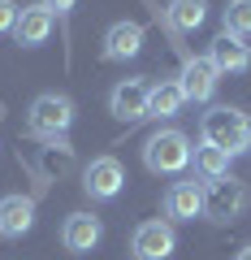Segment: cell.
Masks as SVG:
<instances>
[{
  "label": "cell",
  "instance_id": "cell-1",
  "mask_svg": "<svg viewBox=\"0 0 251 260\" xmlns=\"http://www.w3.org/2000/svg\"><path fill=\"white\" fill-rule=\"evenodd\" d=\"M74 117H78V109H74L69 95L44 91V95H35L30 109H26V135L39 139V143H61L69 135V126H74Z\"/></svg>",
  "mask_w": 251,
  "mask_h": 260
},
{
  "label": "cell",
  "instance_id": "cell-2",
  "mask_svg": "<svg viewBox=\"0 0 251 260\" xmlns=\"http://www.w3.org/2000/svg\"><path fill=\"white\" fill-rule=\"evenodd\" d=\"M199 135H204V143L238 156V152L251 148V117L242 109H234V104H212L199 117Z\"/></svg>",
  "mask_w": 251,
  "mask_h": 260
},
{
  "label": "cell",
  "instance_id": "cell-3",
  "mask_svg": "<svg viewBox=\"0 0 251 260\" xmlns=\"http://www.w3.org/2000/svg\"><path fill=\"white\" fill-rule=\"evenodd\" d=\"M191 156H195L191 139H186L182 130H173V126L152 130L148 139H143V165H148L152 174H182V169H191Z\"/></svg>",
  "mask_w": 251,
  "mask_h": 260
},
{
  "label": "cell",
  "instance_id": "cell-4",
  "mask_svg": "<svg viewBox=\"0 0 251 260\" xmlns=\"http://www.w3.org/2000/svg\"><path fill=\"white\" fill-rule=\"evenodd\" d=\"M247 213V186L238 178H217V182H204V217L217 225H230Z\"/></svg>",
  "mask_w": 251,
  "mask_h": 260
},
{
  "label": "cell",
  "instance_id": "cell-5",
  "mask_svg": "<svg viewBox=\"0 0 251 260\" xmlns=\"http://www.w3.org/2000/svg\"><path fill=\"white\" fill-rule=\"evenodd\" d=\"M121 186H126V169L117 156H95L83 165V191L91 200H117Z\"/></svg>",
  "mask_w": 251,
  "mask_h": 260
},
{
  "label": "cell",
  "instance_id": "cell-6",
  "mask_svg": "<svg viewBox=\"0 0 251 260\" xmlns=\"http://www.w3.org/2000/svg\"><path fill=\"white\" fill-rule=\"evenodd\" d=\"M177 247V230L173 221H143L130 239V251L134 260H169Z\"/></svg>",
  "mask_w": 251,
  "mask_h": 260
},
{
  "label": "cell",
  "instance_id": "cell-7",
  "mask_svg": "<svg viewBox=\"0 0 251 260\" xmlns=\"http://www.w3.org/2000/svg\"><path fill=\"white\" fill-rule=\"evenodd\" d=\"M217 83H221V74H217V65L208 56H191L182 65V74H177V87H182L186 104H208L217 95Z\"/></svg>",
  "mask_w": 251,
  "mask_h": 260
},
{
  "label": "cell",
  "instance_id": "cell-8",
  "mask_svg": "<svg viewBox=\"0 0 251 260\" xmlns=\"http://www.w3.org/2000/svg\"><path fill=\"white\" fill-rule=\"evenodd\" d=\"M148 91H152L148 78H121L109 91V113L117 121H143L148 117Z\"/></svg>",
  "mask_w": 251,
  "mask_h": 260
},
{
  "label": "cell",
  "instance_id": "cell-9",
  "mask_svg": "<svg viewBox=\"0 0 251 260\" xmlns=\"http://www.w3.org/2000/svg\"><path fill=\"white\" fill-rule=\"evenodd\" d=\"M104 239V221L91 213H69L65 225H61V243H65V251H74V256H87V251H95Z\"/></svg>",
  "mask_w": 251,
  "mask_h": 260
},
{
  "label": "cell",
  "instance_id": "cell-10",
  "mask_svg": "<svg viewBox=\"0 0 251 260\" xmlns=\"http://www.w3.org/2000/svg\"><path fill=\"white\" fill-rule=\"evenodd\" d=\"M52 26H56V13L48 9L44 0H39V5H26V9H18V26H13V39H18L22 48H39V44H48Z\"/></svg>",
  "mask_w": 251,
  "mask_h": 260
},
{
  "label": "cell",
  "instance_id": "cell-11",
  "mask_svg": "<svg viewBox=\"0 0 251 260\" xmlns=\"http://www.w3.org/2000/svg\"><path fill=\"white\" fill-rule=\"evenodd\" d=\"M165 217L169 221H195V217H204V182H173L165 191Z\"/></svg>",
  "mask_w": 251,
  "mask_h": 260
},
{
  "label": "cell",
  "instance_id": "cell-12",
  "mask_svg": "<svg viewBox=\"0 0 251 260\" xmlns=\"http://www.w3.org/2000/svg\"><path fill=\"white\" fill-rule=\"evenodd\" d=\"M208 61L217 65V74H247L251 70V48L221 30V35L212 39V48H208Z\"/></svg>",
  "mask_w": 251,
  "mask_h": 260
},
{
  "label": "cell",
  "instance_id": "cell-13",
  "mask_svg": "<svg viewBox=\"0 0 251 260\" xmlns=\"http://www.w3.org/2000/svg\"><path fill=\"white\" fill-rule=\"evenodd\" d=\"M35 225V200L30 195H5L0 200V239H22Z\"/></svg>",
  "mask_w": 251,
  "mask_h": 260
},
{
  "label": "cell",
  "instance_id": "cell-14",
  "mask_svg": "<svg viewBox=\"0 0 251 260\" xmlns=\"http://www.w3.org/2000/svg\"><path fill=\"white\" fill-rule=\"evenodd\" d=\"M143 52V26L139 22H113L104 30V61H130Z\"/></svg>",
  "mask_w": 251,
  "mask_h": 260
},
{
  "label": "cell",
  "instance_id": "cell-15",
  "mask_svg": "<svg viewBox=\"0 0 251 260\" xmlns=\"http://www.w3.org/2000/svg\"><path fill=\"white\" fill-rule=\"evenodd\" d=\"M186 104L182 87H177V78H160V83H152L148 91V117H177Z\"/></svg>",
  "mask_w": 251,
  "mask_h": 260
},
{
  "label": "cell",
  "instance_id": "cell-16",
  "mask_svg": "<svg viewBox=\"0 0 251 260\" xmlns=\"http://www.w3.org/2000/svg\"><path fill=\"white\" fill-rule=\"evenodd\" d=\"M230 152L212 148V143H199L195 156H191V165H195V178H204V182H217V178H230Z\"/></svg>",
  "mask_w": 251,
  "mask_h": 260
},
{
  "label": "cell",
  "instance_id": "cell-17",
  "mask_svg": "<svg viewBox=\"0 0 251 260\" xmlns=\"http://www.w3.org/2000/svg\"><path fill=\"white\" fill-rule=\"evenodd\" d=\"M165 18H169L173 30H195V26H204V18H208V0H169Z\"/></svg>",
  "mask_w": 251,
  "mask_h": 260
},
{
  "label": "cell",
  "instance_id": "cell-18",
  "mask_svg": "<svg viewBox=\"0 0 251 260\" xmlns=\"http://www.w3.org/2000/svg\"><path fill=\"white\" fill-rule=\"evenodd\" d=\"M221 26H225V35L247 39L251 35V0H230L221 9Z\"/></svg>",
  "mask_w": 251,
  "mask_h": 260
},
{
  "label": "cell",
  "instance_id": "cell-19",
  "mask_svg": "<svg viewBox=\"0 0 251 260\" xmlns=\"http://www.w3.org/2000/svg\"><path fill=\"white\" fill-rule=\"evenodd\" d=\"M13 26H18V5L0 0V35H13Z\"/></svg>",
  "mask_w": 251,
  "mask_h": 260
},
{
  "label": "cell",
  "instance_id": "cell-20",
  "mask_svg": "<svg viewBox=\"0 0 251 260\" xmlns=\"http://www.w3.org/2000/svg\"><path fill=\"white\" fill-rule=\"evenodd\" d=\"M44 5H48V9H52V13H69V9H74V5H78V0H44Z\"/></svg>",
  "mask_w": 251,
  "mask_h": 260
},
{
  "label": "cell",
  "instance_id": "cell-21",
  "mask_svg": "<svg viewBox=\"0 0 251 260\" xmlns=\"http://www.w3.org/2000/svg\"><path fill=\"white\" fill-rule=\"evenodd\" d=\"M234 260H251V247H242V251H238V256H234Z\"/></svg>",
  "mask_w": 251,
  "mask_h": 260
}]
</instances>
